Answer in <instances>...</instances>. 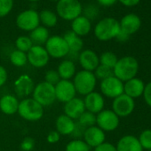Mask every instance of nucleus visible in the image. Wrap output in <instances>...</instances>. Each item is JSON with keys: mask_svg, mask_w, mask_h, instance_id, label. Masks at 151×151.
<instances>
[{"mask_svg": "<svg viewBox=\"0 0 151 151\" xmlns=\"http://www.w3.org/2000/svg\"><path fill=\"white\" fill-rule=\"evenodd\" d=\"M139 71V62L132 56H124L118 59L113 68V74L123 83L136 78Z\"/></svg>", "mask_w": 151, "mask_h": 151, "instance_id": "obj_1", "label": "nucleus"}, {"mask_svg": "<svg viewBox=\"0 0 151 151\" xmlns=\"http://www.w3.org/2000/svg\"><path fill=\"white\" fill-rule=\"evenodd\" d=\"M120 31L119 22L112 17H106L101 19L94 27L93 32L97 39L100 41H109L116 38Z\"/></svg>", "mask_w": 151, "mask_h": 151, "instance_id": "obj_2", "label": "nucleus"}, {"mask_svg": "<svg viewBox=\"0 0 151 151\" xmlns=\"http://www.w3.org/2000/svg\"><path fill=\"white\" fill-rule=\"evenodd\" d=\"M97 84V79L93 72L80 70L76 73L73 79V85L77 93L81 95H87L94 92Z\"/></svg>", "mask_w": 151, "mask_h": 151, "instance_id": "obj_3", "label": "nucleus"}, {"mask_svg": "<svg viewBox=\"0 0 151 151\" xmlns=\"http://www.w3.org/2000/svg\"><path fill=\"white\" fill-rule=\"evenodd\" d=\"M83 6L79 0H60L56 5V14L64 21L72 22L82 15Z\"/></svg>", "mask_w": 151, "mask_h": 151, "instance_id": "obj_4", "label": "nucleus"}, {"mask_svg": "<svg viewBox=\"0 0 151 151\" xmlns=\"http://www.w3.org/2000/svg\"><path fill=\"white\" fill-rule=\"evenodd\" d=\"M21 117L27 121H37L44 116V107L33 98H25L19 103L17 111Z\"/></svg>", "mask_w": 151, "mask_h": 151, "instance_id": "obj_5", "label": "nucleus"}, {"mask_svg": "<svg viewBox=\"0 0 151 151\" xmlns=\"http://www.w3.org/2000/svg\"><path fill=\"white\" fill-rule=\"evenodd\" d=\"M32 98L43 107L52 105L56 101L54 86L45 81L37 84L33 90Z\"/></svg>", "mask_w": 151, "mask_h": 151, "instance_id": "obj_6", "label": "nucleus"}, {"mask_svg": "<svg viewBox=\"0 0 151 151\" xmlns=\"http://www.w3.org/2000/svg\"><path fill=\"white\" fill-rule=\"evenodd\" d=\"M45 48L49 56L54 59L66 57L69 50L66 41L61 36H52L45 45Z\"/></svg>", "mask_w": 151, "mask_h": 151, "instance_id": "obj_7", "label": "nucleus"}, {"mask_svg": "<svg viewBox=\"0 0 151 151\" xmlns=\"http://www.w3.org/2000/svg\"><path fill=\"white\" fill-rule=\"evenodd\" d=\"M15 22L20 29L30 32L40 26L39 14L33 9L22 11L18 14Z\"/></svg>", "mask_w": 151, "mask_h": 151, "instance_id": "obj_8", "label": "nucleus"}, {"mask_svg": "<svg viewBox=\"0 0 151 151\" xmlns=\"http://www.w3.org/2000/svg\"><path fill=\"white\" fill-rule=\"evenodd\" d=\"M119 117L112 109H103L96 115V124L103 132H113L119 126Z\"/></svg>", "mask_w": 151, "mask_h": 151, "instance_id": "obj_9", "label": "nucleus"}, {"mask_svg": "<svg viewBox=\"0 0 151 151\" xmlns=\"http://www.w3.org/2000/svg\"><path fill=\"white\" fill-rule=\"evenodd\" d=\"M134 108V100L124 93L115 98L112 102V110L119 118L129 116L133 112Z\"/></svg>", "mask_w": 151, "mask_h": 151, "instance_id": "obj_10", "label": "nucleus"}, {"mask_svg": "<svg viewBox=\"0 0 151 151\" xmlns=\"http://www.w3.org/2000/svg\"><path fill=\"white\" fill-rule=\"evenodd\" d=\"M101 92L102 95L114 100L124 93V83L112 76L101 82Z\"/></svg>", "mask_w": 151, "mask_h": 151, "instance_id": "obj_11", "label": "nucleus"}, {"mask_svg": "<svg viewBox=\"0 0 151 151\" xmlns=\"http://www.w3.org/2000/svg\"><path fill=\"white\" fill-rule=\"evenodd\" d=\"M28 62L35 68H44L49 62L50 56L45 48L41 45H33L27 52Z\"/></svg>", "mask_w": 151, "mask_h": 151, "instance_id": "obj_12", "label": "nucleus"}, {"mask_svg": "<svg viewBox=\"0 0 151 151\" xmlns=\"http://www.w3.org/2000/svg\"><path fill=\"white\" fill-rule=\"evenodd\" d=\"M54 89L56 100L63 103L71 101L76 97V94H77L73 82L70 80L60 79L59 83L56 86H54Z\"/></svg>", "mask_w": 151, "mask_h": 151, "instance_id": "obj_13", "label": "nucleus"}, {"mask_svg": "<svg viewBox=\"0 0 151 151\" xmlns=\"http://www.w3.org/2000/svg\"><path fill=\"white\" fill-rule=\"evenodd\" d=\"M84 141L90 147H96L99 145L105 142L106 135L105 132H103L97 125H93L86 129L84 132Z\"/></svg>", "mask_w": 151, "mask_h": 151, "instance_id": "obj_14", "label": "nucleus"}, {"mask_svg": "<svg viewBox=\"0 0 151 151\" xmlns=\"http://www.w3.org/2000/svg\"><path fill=\"white\" fill-rule=\"evenodd\" d=\"M35 88L34 81L29 75L23 74L15 80L14 91L16 94L21 98H26L33 93Z\"/></svg>", "mask_w": 151, "mask_h": 151, "instance_id": "obj_15", "label": "nucleus"}, {"mask_svg": "<svg viewBox=\"0 0 151 151\" xmlns=\"http://www.w3.org/2000/svg\"><path fill=\"white\" fill-rule=\"evenodd\" d=\"M78 61L84 70L90 72H93L100 65V59L98 54L91 49H86L80 52Z\"/></svg>", "mask_w": 151, "mask_h": 151, "instance_id": "obj_16", "label": "nucleus"}, {"mask_svg": "<svg viewBox=\"0 0 151 151\" xmlns=\"http://www.w3.org/2000/svg\"><path fill=\"white\" fill-rule=\"evenodd\" d=\"M86 110L97 115L104 109L105 101L103 95L97 92H93L86 95L84 99Z\"/></svg>", "mask_w": 151, "mask_h": 151, "instance_id": "obj_17", "label": "nucleus"}, {"mask_svg": "<svg viewBox=\"0 0 151 151\" xmlns=\"http://www.w3.org/2000/svg\"><path fill=\"white\" fill-rule=\"evenodd\" d=\"M86 111L84 100L75 97L64 105V114L73 120H78Z\"/></svg>", "mask_w": 151, "mask_h": 151, "instance_id": "obj_18", "label": "nucleus"}, {"mask_svg": "<svg viewBox=\"0 0 151 151\" xmlns=\"http://www.w3.org/2000/svg\"><path fill=\"white\" fill-rule=\"evenodd\" d=\"M119 25L121 30L131 36L139 29L141 26V20L135 14H128L121 19Z\"/></svg>", "mask_w": 151, "mask_h": 151, "instance_id": "obj_19", "label": "nucleus"}, {"mask_svg": "<svg viewBox=\"0 0 151 151\" xmlns=\"http://www.w3.org/2000/svg\"><path fill=\"white\" fill-rule=\"evenodd\" d=\"M145 86L140 78H133L124 83V93L134 100L143 95Z\"/></svg>", "mask_w": 151, "mask_h": 151, "instance_id": "obj_20", "label": "nucleus"}, {"mask_svg": "<svg viewBox=\"0 0 151 151\" xmlns=\"http://www.w3.org/2000/svg\"><path fill=\"white\" fill-rule=\"evenodd\" d=\"M117 151H143L137 137L133 135H124L116 143Z\"/></svg>", "mask_w": 151, "mask_h": 151, "instance_id": "obj_21", "label": "nucleus"}, {"mask_svg": "<svg viewBox=\"0 0 151 151\" xmlns=\"http://www.w3.org/2000/svg\"><path fill=\"white\" fill-rule=\"evenodd\" d=\"M92 29V22L89 19L84 15H80L71 22V29L75 34L78 36L85 37L90 33Z\"/></svg>", "mask_w": 151, "mask_h": 151, "instance_id": "obj_22", "label": "nucleus"}, {"mask_svg": "<svg viewBox=\"0 0 151 151\" xmlns=\"http://www.w3.org/2000/svg\"><path fill=\"white\" fill-rule=\"evenodd\" d=\"M75 124L76 122L65 114L60 115L55 121L56 131L60 135H70L74 131Z\"/></svg>", "mask_w": 151, "mask_h": 151, "instance_id": "obj_23", "label": "nucleus"}, {"mask_svg": "<svg viewBox=\"0 0 151 151\" xmlns=\"http://www.w3.org/2000/svg\"><path fill=\"white\" fill-rule=\"evenodd\" d=\"M19 103L15 96L11 94L4 95L0 99V110L6 115H14L18 111Z\"/></svg>", "mask_w": 151, "mask_h": 151, "instance_id": "obj_24", "label": "nucleus"}, {"mask_svg": "<svg viewBox=\"0 0 151 151\" xmlns=\"http://www.w3.org/2000/svg\"><path fill=\"white\" fill-rule=\"evenodd\" d=\"M62 37L68 45L69 52L79 53V52L82 51L84 47V42L79 36L75 34L72 30L66 31Z\"/></svg>", "mask_w": 151, "mask_h": 151, "instance_id": "obj_25", "label": "nucleus"}, {"mask_svg": "<svg viewBox=\"0 0 151 151\" xmlns=\"http://www.w3.org/2000/svg\"><path fill=\"white\" fill-rule=\"evenodd\" d=\"M29 38L33 43V45H45L50 37L49 30L44 26H38L32 31H30Z\"/></svg>", "mask_w": 151, "mask_h": 151, "instance_id": "obj_26", "label": "nucleus"}, {"mask_svg": "<svg viewBox=\"0 0 151 151\" xmlns=\"http://www.w3.org/2000/svg\"><path fill=\"white\" fill-rule=\"evenodd\" d=\"M57 72L60 79L63 80H70L72 78H74V76L77 73L76 72V66L74 62L67 59L62 60L59 64Z\"/></svg>", "mask_w": 151, "mask_h": 151, "instance_id": "obj_27", "label": "nucleus"}, {"mask_svg": "<svg viewBox=\"0 0 151 151\" xmlns=\"http://www.w3.org/2000/svg\"><path fill=\"white\" fill-rule=\"evenodd\" d=\"M39 20L40 23H42L43 26L45 27L46 29L53 28L58 23V15L49 9H45L40 12Z\"/></svg>", "mask_w": 151, "mask_h": 151, "instance_id": "obj_28", "label": "nucleus"}, {"mask_svg": "<svg viewBox=\"0 0 151 151\" xmlns=\"http://www.w3.org/2000/svg\"><path fill=\"white\" fill-rule=\"evenodd\" d=\"M10 61L11 63L15 66V67H23L27 64L28 62V57H27V53L23 52L22 51L19 50H14L11 52L10 54Z\"/></svg>", "mask_w": 151, "mask_h": 151, "instance_id": "obj_29", "label": "nucleus"}, {"mask_svg": "<svg viewBox=\"0 0 151 151\" xmlns=\"http://www.w3.org/2000/svg\"><path fill=\"white\" fill-rule=\"evenodd\" d=\"M100 59V64L106 66L109 68H114V67L116 66L118 58L117 56L112 52H104L101 54V56H99Z\"/></svg>", "mask_w": 151, "mask_h": 151, "instance_id": "obj_30", "label": "nucleus"}, {"mask_svg": "<svg viewBox=\"0 0 151 151\" xmlns=\"http://www.w3.org/2000/svg\"><path fill=\"white\" fill-rule=\"evenodd\" d=\"M91 147L82 139H75L69 141L65 148V151H90Z\"/></svg>", "mask_w": 151, "mask_h": 151, "instance_id": "obj_31", "label": "nucleus"}, {"mask_svg": "<svg viewBox=\"0 0 151 151\" xmlns=\"http://www.w3.org/2000/svg\"><path fill=\"white\" fill-rule=\"evenodd\" d=\"M78 123L85 129L96 124V115L86 110L78 119Z\"/></svg>", "mask_w": 151, "mask_h": 151, "instance_id": "obj_32", "label": "nucleus"}, {"mask_svg": "<svg viewBox=\"0 0 151 151\" xmlns=\"http://www.w3.org/2000/svg\"><path fill=\"white\" fill-rule=\"evenodd\" d=\"M16 49L23 52H28L33 46V43L28 36H20L15 40Z\"/></svg>", "mask_w": 151, "mask_h": 151, "instance_id": "obj_33", "label": "nucleus"}, {"mask_svg": "<svg viewBox=\"0 0 151 151\" xmlns=\"http://www.w3.org/2000/svg\"><path fill=\"white\" fill-rule=\"evenodd\" d=\"M93 74L95 76L96 79H100L101 81L108 78H109V77L114 76L112 68H108L106 66H103V65H101V64L93 71Z\"/></svg>", "mask_w": 151, "mask_h": 151, "instance_id": "obj_34", "label": "nucleus"}, {"mask_svg": "<svg viewBox=\"0 0 151 151\" xmlns=\"http://www.w3.org/2000/svg\"><path fill=\"white\" fill-rule=\"evenodd\" d=\"M138 139L143 149L151 150V129L142 131L138 137Z\"/></svg>", "mask_w": 151, "mask_h": 151, "instance_id": "obj_35", "label": "nucleus"}, {"mask_svg": "<svg viewBox=\"0 0 151 151\" xmlns=\"http://www.w3.org/2000/svg\"><path fill=\"white\" fill-rule=\"evenodd\" d=\"M14 8V0H0V18L8 15Z\"/></svg>", "mask_w": 151, "mask_h": 151, "instance_id": "obj_36", "label": "nucleus"}, {"mask_svg": "<svg viewBox=\"0 0 151 151\" xmlns=\"http://www.w3.org/2000/svg\"><path fill=\"white\" fill-rule=\"evenodd\" d=\"M98 14H99L98 7L93 4H89L85 8H83V11H82V15L89 19L90 21L94 20L98 16Z\"/></svg>", "mask_w": 151, "mask_h": 151, "instance_id": "obj_37", "label": "nucleus"}, {"mask_svg": "<svg viewBox=\"0 0 151 151\" xmlns=\"http://www.w3.org/2000/svg\"><path fill=\"white\" fill-rule=\"evenodd\" d=\"M45 82L52 85V86H56L59 81L60 80V76L57 72V70L54 69H50L48 71H46L45 76Z\"/></svg>", "mask_w": 151, "mask_h": 151, "instance_id": "obj_38", "label": "nucleus"}, {"mask_svg": "<svg viewBox=\"0 0 151 151\" xmlns=\"http://www.w3.org/2000/svg\"><path fill=\"white\" fill-rule=\"evenodd\" d=\"M35 147V140L31 137H26L21 143V148L23 151H31Z\"/></svg>", "mask_w": 151, "mask_h": 151, "instance_id": "obj_39", "label": "nucleus"}, {"mask_svg": "<svg viewBox=\"0 0 151 151\" xmlns=\"http://www.w3.org/2000/svg\"><path fill=\"white\" fill-rule=\"evenodd\" d=\"M94 151H117L116 146L109 142H103L98 147H94Z\"/></svg>", "mask_w": 151, "mask_h": 151, "instance_id": "obj_40", "label": "nucleus"}, {"mask_svg": "<svg viewBox=\"0 0 151 151\" xmlns=\"http://www.w3.org/2000/svg\"><path fill=\"white\" fill-rule=\"evenodd\" d=\"M142 96L144 98L145 102L151 108V82L147 83L145 86V90Z\"/></svg>", "mask_w": 151, "mask_h": 151, "instance_id": "obj_41", "label": "nucleus"}, {"mask_svg": "<svg viewBox=\"0 0 151 151\" xmlns=\"http://www.w3.org/2000/svg\"><path fill=\"white\" fill-rule=\"evenodd\" d=\"M85 131H86V129H85L83 126H81L78 123H76L74 131L72 132V133H71L70 135H72V136L75 137L76 139H78V138H79V137H81V136L84 135Z\"/></svg>", "mask_w": 151, "mask_h": 151, "instance_id": "obj_42", "label": "nucleus"}, {"mask_svg": "<svg viewBox=\"0 0 151 151\" xmlns=\"http://www.w3.org/2000/svg\"><path fill=\"white\" fill-rule=\"evenodd\" d=\"M60 134L56 130L50 132L47 135V138H46L47 141L51 144H54V143L58 142L60 140Z\"/></svg>", "mask_w": 151, "mask_h": 151, "instance_id": "obj_43", "label": "nucleus"}, {"mask_svg": "<svg viewBox=\"0 0 151 151\" xmlns=\"http://www.w3.org/2000/svg\"><path fill=\"white\" fill-rule=\"evenodd\" d=\"M7 78H8V74L6 69L3 66L0 65V87L3 86L6 83Z\"/></svg>", "mask_w": 151, "mask_h": 151, "instance_id": "obj_44", "label": "nucleus"}, {"mask_svg": "<svg viewBox=\"0 0 151 151\" xmlns=\"http://www.w3.org/2000/svg\"><path fill=\"white\" fill-rule=\"evenodd\" d=\"M129 38H130V36H129L127 33H125L124 31L121 30V29H120V31L118 32V34H117L116 37V39L118 42H121V43L127 42V41L129 40Z\"/></svg>", "mask_w": 151, "mask_h": 151, "instance_id": "obj_45", "label": "nucleus"}, {"mask_svg": "<svg viewBox=\"0 0 151 151\" xmlns=\"http://www.w3.org/2000/svg\"><path fill=\"white\" fill-rule=\"evenodd\" d=\"M119 1L122 5H124V6L127 7H132V6H137L140 0H117Z\"/></svg>", "mask_w": 151, "mask_h": 151, "instance_id": "obj_46", "label": "nucleus"}, {"mask_svg": "<svg viewBox=\"0 0 151 151\" xmlns=\"http://www.w3.org/2000/svg\"><path fill=\"white\" fill-rule=\"evenodd\" d=\"M97 2L99 5H101L102 6L109 7V6H114L117 2V0H97Z\"/></svg>", "mask_w": 151, "mask_h": 151, "instance_id": "obj_47", "label": "nucleus"}, {"mask_svg": "<svg viewBox=\"0 0 151 151\" xmlns=\"http://www.w3.org/2000/svg\"><path fill=\"white\" fill-rule=\"evenodd\" d=\"M29 1H30V2H38V1H40V0H29Z\"/></svg>", "mask_w": 151, "mask_h": 151, "instance_id": "obj_48", "label": "nucleus"}, {"mask_svg": "<svg viewBox=\"0 0 151 151\" xmlns=\"http://www.w3.org/2000/svg\"><path fill=\"white\" fill-rule=\"evenodd\" d=\"M52 1H55V2H58V1H60V0H52Z\"/></svg>", "mask_w": 151, "mask_h": 151, "instance_id": "obj_49", "label": "nucleus"}]
</instances>
